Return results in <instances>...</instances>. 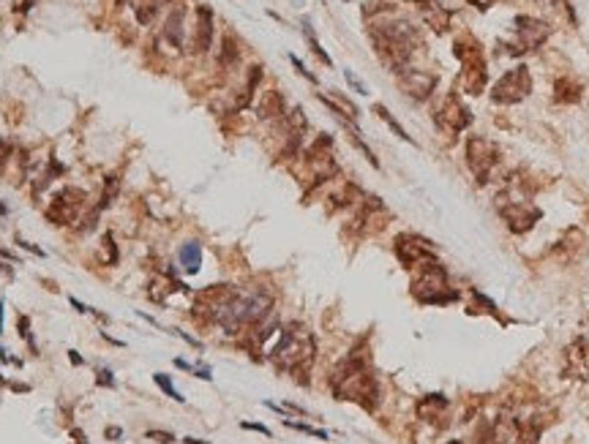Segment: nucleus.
I'll return each mask as SVG.
<instances>
[{
  "instance_id": "nucleus-1",
  "label": "nucleus",
  "mask_w": 589,
  "mask_h": 444,
  "mask_svg": "<svg viewBox=\"0 0 589 444\" xmlns=\"http://www.w3.org/2000/svg\"><path fill=\"white\" fill-rule=\"evenodd\" d=\"M330 387L338 401H355L366 412H374L379 406V384L368 363V347L360 341V347L350 351L330 374Z\"/></svg>"
},
{
  "instance_id": "nucleus-2",
  "label": "nucleus",
  "mask_w": 589,
  "mask_h": 444,
  "mask_svg": "<svg viewBox=\"0 0 589 444\" xmlns=\"http://www.w3.org/2000/svg\"><path fill=\"white\" fill-rule=\"evenodd\" d=\"M371 41H374V49L379 52V58L391 65L395 74H401V71H407L409 58L415 55L421 35L412 22L388 17V19H377L371 25Z\"/></svg>"
},
{
  "instance_id": "nucleus-3",
  "label": "nucleus",
  "mask_w": 589,
  "mask_h": 444,
  "mask_svg": "<svg viewBox=\"0 0 589 444\" xmlns=\"http://www.w3.org/2000/svg\"><path fill=\"white\" fill-rule=\"evenodd\" d=\"M314 354H317V344H314V335L300 324V322H292L281 330L276 347L270 349V360L278 371H287L292 374L294 379L300 384H308V371H311V363H314Z\"/></svg>"
},
{
  "instance_id": "nucleus-4",
  "label": "nucleus",
  "mask_w": 589,
  "mask_h": 444,
  "mask_svg": "<svg viewBox=\"0 0 589 444\" xmlns=\"http://www.w3.org/2000/svg\"><path fill=\"white\" fill-rule=\"evenodd\" d=\"M412 294L423 306H448V303L458 300V292L450 286L448 270L442 267V262H431L418 270V276L412 281Z\"/></svg>"
},
{
  "instance_id": "nucleus-5",
  "label": "nucleus",
  "mask_w": 589,
  "mask_h": 444,
  "mask_svg": "<svg viewBox=\"0 0 589 444\" xmlns=\"http://www.w3.org/2000/svg\"><path fill=\"white\" fill-rule=\"evenodd\" d=\"M464 156H466V166L475 175V180L480 186H486L491 180V172L499 164V148L491 139H486V136H469Z\"/></svg>"
},
{
  "instance_id": "nucleus-6",
  "label": "nucleus",
  "mask_w": 589,
  "mask_h": 444,
  "mask_svg": "<svg viewBox=\"0 0 589 444\" xmlns=\"http://www.w3.org/2000/svg\"><path fill=\"white\" fill-rule=\"evenodd\" d=\"M395 256L407 270H421L431 262H439L434 243H428L421 235H409V232L395 237Z\"/></svg>"
},
{
  "instance_id": "nucleus-7",
  "label": "nucleus",
  "mask_w": 589,
  "mask_h": 444,
  "mask_svg": "<svg viewBox=\"0 0 589 444\" xmlns=\"http://www.w3.org/2000/svg\"><path fill=\"white\" fill-rule=\"evenodd\" d=\"M529 93H532V74H529L526 65H516V68L505 71L496 79V85L491 90V98L496 104H519Z\"/></svg>"
},
{
  "instance_id": "nucleus-8",
  "label": "nucleus",
  "mask_w": 589,
  "mask_h": 444,
  "mask_svg": "<svg viewBox=\"0 0 589 444\" xmlns=\"http://www.w3.org/2000/svg\"><path fill=\"white\" fill-rule=\"evenodd\" d=\"M85 202H88V193L85 191L65 186L52 199V205L47 207V219L52 223H58V226H71V223L79 219V213L85 210Z\"/></svg>"
},
{
  "instance_id": "nucleus-9",
  "label": "nucleus",
  "mask_w": 589,
  "mask_h": 444,
  "mask_svg": "<svg viewBox=\"0 0 589 444\" xmlns=\"http://www.w3.org/2000/svg\"><path fill=\"white\" fill-rule=\"evenodd\" d=\"M516 35H519V55H524V52H532V49H540L546 41H549V35H551V25L549 22H543V19H537V17H526V14H521V17H516Z\"/></svg>"
},
{
  "instance_id": "nucleus-10",
  "label": "nucleus",
  "mask_w": 589,
  "mask_h": 444,
  "mask_svg": "<svg viewBox=\"0 0 589 444\" xmlns=\"http://www.w3.org/2000/svg\"><path fill=\"white\" fill-rule=\"evenodd\" d=\"M499 216L513 235H524L540 221V210L532 202H505L499 205Z\"/></svg>"
},
{
  "instance_id": "nucleus-11",
  "label": "nucleus",
  "mask_w": 589,
  "mask_h": 444,
  "mask_svg": "<svg viewBox=\"0 0 589 444\" xmlns=\"http://www.w3.org/2000/svg\"><path fill=\"white\" fill-rule=\"evenodd\" d=\"M437 74H431V71H401L398 74V88L404 90V93L409 95V98H415V101H425L428 95L437 90Z\"/></svg>"
},
{
  "instance_id": "nucleus-12",
  "label": "nucleus",
  "mask_w": 589,
  "mask_h": 444,
  "mask_svg": "<svg viewBox=\"0 0 589 444\" xmlns=\"http://www.w3.org/2000/svg\"><path fill=\"white\" fill-rule=\"evenodd\" d=\"M437 123L445 128V131H450V134H461L464 128H469L472 115H469V109L458 101L456 95H450V98L437 109Z\"/></svg>"
},
{
  "instance_id": "nucleus-13",
  "label": "nucleus",
  "mask_w": 589,
  "mask_h": 444,
  "mask_svg": "<svg viewBox=\"0 0 589 444\" xmlns=\"http://www.w3.org/2000/svg\"><path fill=\"white\" fill-rule=\"evenodd\" d=\"M453 52H456V58L461 61V65H464V71H478V68H486L483 47H480V44H478V38H475V35H469V33L458 35L456 44H453Z\"/></svg>"
},
{
  "instance_id": "nucleus-14",
  "label": "nucleus",
  "mask_w": 589,
  "mask_h": 444,
  "mask_svg": "<svg viewBox=\"0 0 589 444\" xmlns=\"http://www.w3.org/2000/svg\"><path fill=\"white\" fill-rule=\"evenodd\" d=\"M412 3L421 8L423 22L431 28V31L445 33L448 28H450V17H453V11H450L448 6H442L439 0H412Z\"/></svg>"
},
{
  "instance_id": "nucleus-15",
  "label": "nucleus",
  "mask_w": 589,
  "mask_h": 444,
  "mask_svg": "<svg viewBox=\"0 0 589 444\" xmlns=\"http://www.w3.org/2000/svg\"><path fill=\"white\" fill-rule=\"evenodd\" d=\"M213 44V11L207 6L196 8V25H194V52L205 55Z\"/></svg>"
},
{
  "instance_id": "nucleus-16",
  "label": "nucleus",
  "mask_w": 589,
  "mask_h": 444,
  "mask_svg": "<svg viewBox=\"0 0 589 444\" xmlns=\"http://www.w3.org/2000/svg\"><path fill=\"white\" fill-rule=\"evenodd\" d=\"M183 22H186V8H183V6L169 8L166 22H164V38H166L169 47H175V49H183V38H186Z\"/></svg>"
},
{
  "instance_id": "nucleus-17",
  "label": "nucleus",
  "mask_w": 589,
  "mask_h": 444,
  "mask_svg": "<svg viewBox=\"0 0 589 444\" xmlns=\"http://www.w3.org/2000/svg\"><path fill=\"white\" fill-rule=\"evenodd\" d=\"M284 112H287V106H284V95L278 93V90H265V93H262L260 104H257V115H260L262 120H278V118H287Z\"/></svg>"
},
{
  "instance_id": "nucleus-18",
  "label": "nucleus",
  "mask_w": 589,
  "mask_h": 444,
  "mask_svg": "<svg viewBox=\"0 0 589 444\" xmlns=\"http://www.w3.org/2000/svg\"><path fill=\"white\" fill-rule=\"evenodd\" d=\"M322 104H325L327 109L336 115V118H344V120H358V106L350 101V98H344L341 93H330V95H325V93H320L317 95Z\"/></svg>"
},
{
  "instance_id": "nucleus-19",
  "label": "nucleus",
  "mask_w": 589,
  "mask_h": 444,
  "mask_svg": "<svg viewBox=\"0 0 589 444\" xmlns=\"http://www.w3.org/2000/svg\"><path fill=\"white\" fill-rule=\"evenodd\" d=\"M445 409H448V398H445V395H439V393H434V395L421 398V404H418V417L425 420V422H434V420L445 412Z\"/></svg>"
},
{
  "instance_id": "nucleus-20",
  "label": "nucleus",
  "mask_w": 589,
  "mask_h": 444,
  "mask_svg": "<svg viewBox=\"0 0 589 444\" xmlns=\"http://www.w3.org/2000/svg\"><path fill=\"white\" fill-rule=\"evenodd\" d=\"M554 98L559 104H576L581 98V85L567 79V77H562V79H556L554 85Z\"/></svg>"
},
{
  "instance_id": "nucleus-21",
  "label": "nucleus",
  "mask_w": 589,
  "mask_h": 444,
  "mask_svg": "<svg viewBox=\"0 0 589 444\" xmlns=\"http://www.w3.org/2000/svg\"><path fill=\"white\" fill-rule=\"evenodd\" d=\"M178 256H180V264H183L186 273H191V276L199 273V267H202V246H199V243H194V240L186 243Z\"/></svg>"
},
{
  "instance_id": "nucleus-22",
  "label": "nucleus",
  "mask_w": 589,
  "mask_h": 444,
  "mask_svg": "<svg viewBox=\"0 0 589 444\" xmlns=\"http://www.w3.org/2000/svg\"><path fill=\"white\" fill-rule=\"evenodd\" d=\"M486 82H489V71H486V68H478V71H464V79H461L464 90H466L469 95L483 93V90H486Z\"/></svg>"
},
{
  "instance_id": "nucleus-23",
  "label": "nucleus",
  "mask_w": 589,
  "mask_h": 444,
  "mask_svg": "<svg viewBox=\"0 0 589 444\" xmlns=\"http://www.w3.org/2000/svg\"><path fill=\"white\" fill-rule=\"evenodd\" d=\"M237 58H240V49H237V38H232V35H224V41H221V52H219V63L221 65H235L237 63Z\"/></svg>"
},
{
  "instance_id": "nucleus-24",
  "label": "nucleus",
  "mask_w": 589,
  "mask_h": 444,
  "mask_svg": "<svg viewBox=\"0 0 589 444\" xmlns=\"http://www.w3.org/2000/svg\"><path fill=\"white\" fill-rule=\"evenodd\" d=\"M260 79H262V65H254V68L249 71V82H246L243 93H240V98H237V106H249V104H251V95H254V90H257Z\"/></svg>"
},
{
  "instance_id": "nucleus-25",
  "label": "nucleus",
  "mask_w": 589,
  "mask_h": 444,
  "mask_svg": "<svg viewBox=\"0 0 589 444\" xmlns=\"http://www.w3.org/2000/svg\"><path fill=\"white\" fill-rule=\"evenodd\" d=\"M374 112H377V115H379V118H382V120L388 123V128H391V131L395 134V136H398V139H404V142H412V136H409V134H407V131L401 128V123H398V120L393 118L391 112H388V106H382V104H374Z\"/></svg>"
},
{
  "instance_id": "nucleus-26",
  "label": "nucleus",
  "mask_w": 589,
  "mask_h": 444,
  "mask_svg": "<svg viewBox=\"0 0 589 444\" xmlns=\"http://www.w3.org/2000/svg\"><path fill=\"white\" fill-rule=\"evenodd\" d=\"M118 191H120V180L115 177V175H109L107 180H104V191H101V202H98L96 210H107L112 202H115V196H118Z\"/></svg>"
},
{
  "instance_id": "nucleus-27",
  "label": "nucleus",
  "mask_w": 589,
  "mask_h": 444,
  "mask_svg": "<svg viewBox=\"0 0 589 444\" xmlns=\"http://www.w3.org/2000/svg\"><path fill=\"white\" fill-rule=\"evenodd\" d=\"M303 33H306V41H308V47H311V52H314V55H317V58H320V61H322V63H325V65H333V61H330V55H327L325 49H322V44L317 41V35H314V31H311V25H308V22L303 25Z\"/></svg>"
},
{
  "instance_id": "nucleus-28",
  "label": "nucleus",
  "mask_w": 589,
  "mask_h": 444,
  "mask_svg": "<svg viewBox=\"0 0 589 444\" xmlns=\"http://www.w3.org/2000/svg\"><path fill=\"white\" fill-rule=\"evenodd\" d=\"M284 425L287 428H294V431H300V434H308V436H317V439H322V442H327V434L322 431V428H311V425H306V422H297V420H284Z\"/></svg>"
},
{
  "instance_id": "nucleus-29",
  "label": "nucleus",
  "mask_w": 589,
  "mask_h": 444,
  "mask_svg": "<svg viewBox=\"0 0 589 444\" xmlns=\"http://www.w3.org/2000/svg\"><path fill=\"white\" fill-rule=\"evenodd\" d=\"M153 379H156V384L162 387V390L166 393V395H169V398H172V401H178V404H183V401H186V398H183V395L175 390V384H172V379H169L166 374H156Z\"/></svg>"
},
{
  "instance_id": "nucleus-30",
  "label": "nucleus",
  "mask_w": 589,
  "mask_h": 444,
  "mask_svg": "<svg viewBox=\"0 0 589 444\" xmlns=\"http://www.w3.org/2000/svg\"><path fill=\"white\" fill-rule=\"evenodd\" d=\"M104 246H107V251H109L107 264H118V246H115V237H112V232H107V235H104Z\"/></svg>"
},
{
  "instance_id": "nucleus-31",
  "label": "nucleus",
  "mask_w": 589,
  "mask_h": 444,
  "mask_svg": "<svg viewBox=\"0 0 589 444\" xmlns=\"http://www.w3.org/2000/svg\"><path fill=\"white\" fill-rule=\"evenodd\" d=\"M145 436H148V439H153V442H159V444H172V442H175V436H172V434H166V431H148Z\"/></svg>"
},
{
  "instance_id": "nucleus-32",
  "label": "nucleus",
  "mask_w": 589,
  "mask_h": 444,
  "mask_svg": "<svg viewBox=\"0 0 589 444\" xmlns=\"http://www.w3.org/2000/svg\"><path fill=\"white\" fill-rule=\"evenodd\" d=\"M290 61H292V65H294V68H297V74H300V77H306V79H308L311 85H317V77H314V74H311V71H308L306 65L300 63V61H297L294 55H290Z\"/></svg>"
},
{
  "instance_id": "nucleus-33",
  "label": "nucleus",
  "mask_w": 589,
  "mask_h": 444,
  "mask_svg": "<svg viewBox=\"0 0 589 444\" xmlns=\"http://www.w3.org/2000/svg\"><path fill=\"white\" fill-rule=\"evenodd\" d=\"M240 428H246V431H257V434L270 436V428H265V425H260V422H240Z\"/></svg>"
},
{
  "instance_id": "nucleus-34",
  "label": "nucleus",
  "mask_w": 589,
  "mask_h": 444,
  "mask_svg": "<svg viewBox=\"0 0 589 444\" xmlns=\"http://www.w3.org/2000/svg\"><path fill=\"white\" fill-rule=\"evenodd\" d=\"M98 384L101 387H115V379H112V371H98Z\"/></svg>"
},
{
  "instance_id": "nucleus-35",
  "label": "nucleus",
  "mask_w": 589,
  "mask_h": 444,
  "mask_svg": "<svg viewBox=\"0 0 589 444\" xmlns=\"http://www.w3.org/2000/svg\"><path fill=\"white\" fill-rule=\"evenodd\" d=\"M8 159H11V145L0 139V166H3V164H6Z\"/></svg>"
},
{
  "instance_id": "nucleus-36",
  "label": "nucleus",
  "mask_w": 589,
  "mask_h": 444,
  "mask_svg": "<svg viewBox=\"0 0 589 444\" xmlns=\"http://www.w3.org/2000/svg\"><path fill=\"white\" fill-rule=\"evenodd\" d=\"M347 79H350V85H352V88H355L358 93H366V88L360 85V79H358V77H355V74H352V71H347Z\"/></svg>"
},
{
  "instance_id": "nucleus-37",
  "label": "nucleus",
  "mask_w": 589,
  "mask_h": 444,
  "mask_svg": "<svg viewBox=\"0 0 589 444\" xmlns=\"http://www.w3.org/2000/svg\"><path fill=\"white\" fill-rule=\"evenodd\" d=\"M466 3H472V6H475V8H480V11H486L494 0H466Z\"/></svg>"
},
{
  "instance_id": "nucleus-38",
  "label": "nucleus",
  "mask_w": 589,
  "mask_h": 444,
  "mask_svg": "<svg viewBox=\"0 0 589 444\" xmlns=\"http://www.w3.org/2000/svg\"><path fill=\"white\" fill-rule=\"evenodd\" d=\"M120 436H123L120 428H107V439H120Z\"/></svg>"
},
{
  "instance_id": "nucleus-39",
  "label": "nucleus",
  "mask_w": 589,
  "mask_h": 444,
  "mask_svg": "<svg viewBox=\"0 0 589 444\" xmlns=\"http://www.w3.org/2000/svg\"><path fill=\"white\" fill-rule=\"evenodd\" d=\"M68 354H71V363H74V365H79V363H82V357H79L77 351H68Z\"/></svg>"
},
{
  "instance_id": "nucleus-40",
  "label": "nucleus",
  "mask_w": 589,
  "mask_h": 444,
  "mask_svg": "<svg viewBox=\"0 0 589 444\" xmlns=\"http://www.w3.org/2000/svg\"><path fill=\"white\" fill-rule=\"evenodd\" d=\"M186 444H207V442H202V439H186Z\"/></svg>"
},
{
  "instance_id": "nucleus-41",
  "label": "nucleus",
  "mask_w": 589,
  "mask_h": 444,
  "mask_svg": "<svg viewBox=\"0 0 589 444\" xmlns=\"http://www.w3.org/2000/svg\"><path fill=\"white\" fill-rule=\"evenodd\" d=\"M0 330H3V303H0Z\"/></svg>"
},
{
  "instance_id": "nucleus-42",
  "label": "nucleus",
  "mask_w": 589,
  "mask_h": 444,
  "mask_svg": "<svg viewBox=\"0 0 589 444\" xmlns=\"http://www.w3.org/2000/svg\"><path fill=\"white\" fill-rule=\"evenodd\" d=\"M448 444H461V442H448Z\"/></svg>"
}]
</instances>
